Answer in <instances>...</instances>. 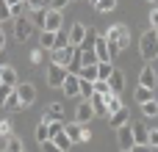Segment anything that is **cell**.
Here are the masks:
<instances>
[{
  "mask_svg": "<svg viewBox=\"0 0 158 152\" xmlns=\"http://www.w3.org/2000/svg\"><path fill=\"white\" fill-rule=\"evenodd\" d=\"M67 3H69V0H50V3H47V8H50V11H64V8H67Z\"/></svg>",
  "mask_w": 158,
  "mask_h": 152,
  "instance_id": "cell-36",
  "label": "cell"
},
{
  "mask_svg": "<svg viewBox=\"0 0 158 152\" xmlns=\"http://www.w3.org/2000/svg\"><path fill=\"white\" fill-rule=\"evenodd\" d=\"M11 94V86H0V105L6 102V97Z\"/></svg>",
  "mask_w": 158,
  "mask_h": 152,
  "instance_id": "cell-42",
  "label": "cell"
},
{
  "mask_svg": "<svg viewBox=\"0 0 158 152\" xmlns=\"http://www.w3.org/2000/svg\"><path fill=\"white\" fill-rule=\"evenodd\" d=\"M133 97H136V102L142 105V102H147V100H153V97H156V91H153V89H144V86H139Z\"/></svg>",
  "mask_w": 158,
  "mask_h": 152,
  "instance_id": "cell-25",
  "label": "cell"
},
{
  "mask_svg": "<svg viewBox=\"0 0 158 152\" xmlns=\"http://www.w3.org/2000/svg\"><path fill=\"white\" fill-rule=\"evenodd\" d=\"M39 42H42V47H44V50H53L56 33H50V30H42V39H39Z\"/></svg>",
  "mask_w": 158,
  "mask_h": 152,
  "instance_id": "cell-31",
  "label": "cell"
},
{
  "mask_svg": "<svg viewBox=\"0 0 158 152\" xmlns=\"http://www.w3.org/2000/svg\"><path fill=\"white\" fill-rule=\"evenodd\" d=\"M128 119H131V116H128V108H119V111H114V114L108 116V122H111V127H114V130L125 127V125H128Z\"/></svg>",
  "mask_w": 158,
  "mask_h": 152,
  "instance_id": "cell-17",
  "label": "cell"
},
{
  "mask_svg": "<svg viewBox=\"0 0 158 152\" xmlns=\"http://www.w3.org/2000/svg\"><path fill=\"white\" fill-rule=\"evenodd\" d=\"M147 147H158V130H150L147 133Z\"/></svg>",
  "mask_w": 158,
  "mask_h": 152,
  "instance_id": "cell-38",
  "label": "cell"
},
{
  "mask_svg": "<svg viewBox=\"0 0 158 152\" xmlns=\"http://www.w3.org/2000/svg\"><path fill=\"white\" fill-rule=\"evenodd\" d=\"M3 47H6V33H3V28H0V53H3Z\"/></svg>",
  "mask_w": 158,
  "mask_h": 152,
  "instance_id": "cell-44",
  "label": "cell"
},
{
  "mask_svg": "<svg viewBox=\"0 0 158 152\" xmlns=\"http://www.w3.org/2000/svg\"><path fill=\"white\" fill-rule=\"evenodd\" d=\"M128 152H150V147H147V144H133Z\"/></svg>",
  "mask_w": 158,
  "mask_h": 152,
  "instance_id": "cell-43",
  "label": "cell"
},
{
  "mask_svg": "<svg viewBox=\"0 0 158 152\" xmlns=\"http://www.w3.org/2000/svg\"><path fill=\"white\" fill-rule=\"evenodd\" d=\"M108 44H114L119 53L125 50V47H131V30H128V25H114V28H108V33L103 36Z\"/></svg>",
  "mask_w": 158,
  "mask_h": 152,
  "instance_id": "cell-1",
  "label": "cell"
},
{
  "mask_svg": "<svg viewBox=\"0 0 158 152\" xmlns=\"http://www.w3.org/2000/svg\"><path fill=\"white\" fill-rule=\"evenodd\" d=\"M131 130H133V144H147V133H150V127H144V125H131Z\"/></svg>",
  "mask_w": 158,
  "mask_h": 152,
  "instance_id": "cell-23",
  "label": "cell"
},
{
  "mask_svg": "<svg viewBox=\"0 0 158 152\" xmlns=\"http://www.w3.org/2000/svg\"><path fill=\"white\" fill-rule=\"evenodd\" d=\"M114 6H117V0H94V8H97L100 14H106V11H114Z\"/></svg>",
  "mask_w": 158,
  "mask_h": 152,
  "instance_id": "cell-30",
  "label": "cell"
},
{
  "mask_svg": "<svg viewBox=\"0 0 158 152\" xmlns=\"http://www.w3.org/2000/svg\"><path fill=\"white\" fill-rule=\"evenodd\" d=\"M0 86H3V83H0Z\"/></svg>",
  "mask_w": 158,
  "mask_h": 152,
  "instance_id": "cell-45",
  "label": "cell"
},
{
  "mask_svg": "<svg viewBox=\"0 0 158 152\" xmlns=\"http://www.w3.org/2000/svg\"><path fill=\"white\" fill-rule=\"evenodd\" d=\"M0 83L14 89V86L19 83V80H17V69H14V66H3V69H0Z\"/></svg>",
  "mask_w": 158,
  "mask_h": 152,
  "instance_id": "cell-18",
  "label": "cell"
},
{
  "mask_svg": "<svg viewBox=\"0 0 158 152\" xmlns=\"http://www.w3.org/2000/svg\"><path fill=\"white\" fill-rule=\"evenodd\" d=\"M97 39H100V36H97V30H94V28H86V33H83V42H81V50H92Z\"/></svg>",
  "mask_w": 158,
  "mask_h": 152,
  "instance_id": "cell-21",
  "label": "cell"
},
{
  "mask_svg": "<svg viewBox=\"0 0 158 152\" xmlns=\"http://www.w3.org/2000/svg\"><path fill=\"white\" fill-rule=\"evenodd\" d=\"M44 78H47V86L61 89V83H64V78H67V69H64V66H58V64H50Z\"/></svg>",
  "mask_w": 158,
  "mask_h": 152,
  "instance_id": "cell-4",
  "label": "cell"
},
{
  "mask_svg": "<svg viewBox=\"0 0 158 152\" xmlns=\"http://www.w3.org/2000/svg\"><path fill=\"white\" fill-rule=\"evenodd\" d=\"M89 105H92L94 116H108V111H106V97H103V94H92V97H89Z\"/></svg>",
  "mask_w": 158,
  "mask_h": 152,
  "instance_id": "cell-16",
  "label": "cell"
},
{
  "mask_svg": "<svg viewBox=\"0 0 158 152\" xmlns=\"http://www.w3.org/2000/svg\"><path fill=\"white\" fill-rule=\"evenodd\" d=\"M75 50H78V47H72V44H69V47H61V50H53V64L67 66V64H69V58L75 55Z\"/></svg>",
  "mask_w": 158,
  "mask_h": 152,
  "instance_id": "cell-11",
  "label": "cell"
},
{
  "mask_svg": "<svg viewBox=\"0 0 158 152\" xmlns=\"http://www.w3.org/2000/svg\"><path fill=\"white\" fill-rule=\"evenodd\" d=\"M42 122H44V125H50V122H64V105H61V102L47 105V111H44Z\"/></svg>",
  "mask_w": 158,
  "mask_h": 152,
  "instance_id": "cell-8",
  "label": "cell"
},
{
  "mask_svg": "<svg viewBox=\"0 0 158 152\" xmlns=\"http://www.w3.org/2000/svg\"><path fill=\"white\" fill-rule=\"evenodd\" d=\"M3 105H6V108H8L11 114H17V111H22V102H19V97L14 94V89H11V94L6 97V102H3Z\"/></svg>",
  "mask_w": 158,
  "mask_h": 152,
  "instance_id": "cell-24",
  "label": "cell"
},
{
  "mask_svg": "<svg viewBox=\"0 0 158 152\" xmlns=\"http://www.w3.org/2000/svg\"><path fill=\"white\" fill-rule=\"evenodd\" d=\"M42 152H61V150H58L53 141H42Z\"/></svg>",
  "mask_w": 158,
  "mask_h": 152,
  "instance_id": "cell-40",
  "label": "cell"
},
{
  "mask_svg": "<svg viewBox=\"0 0 158 152\" xmlns=\"http://www.w3.org/2000/svg\"><path fill=\"white\" fill-rule=\"evenodd\" d=\"M92 50H94V55H97V64H108V61H111V44H108L106 39H97ZM111 64H114V61H111Z\"/></svg>",
  "mask_w": 158,
  "mask_h": 152,
  "instance_id": "cell-7",
  "label": "cell"
},
{
  "mask_svg": "<svg viewBox=\"0 0 158 152\" xmlns=\"http://www.w3.org/2000/svg\"><path fill=\"white\" fill-rule=\"evenodd\" d=\"M139 50H142L144 61H156V58H158V36H156V30H147V33L142 36Z\"/></svg>",
  "mask_w": 158,
  "mask_h": 152,
  "instance_id": "cell-2",
  "label": "cell"
},
{
  "mask_svg": "<svg viewBox=\"0 0 158 152\" xmlns=\"http://www.w3.org/2000/svg\"><path fill=\"white\" fill-rule=\"evenodd\" d=\"M47 138H50V136H47V125L39 122V127H36V141L42 144V141H47Z\"/></svg>",
  "mask_w": 158,
  "mask_h": 152,
  "instance_id": "cell-34",
  "label": "cell"
},
{
  "mask_svg": "<svg viewBox=\"0 0 158 152\" xmlns=\"http://www.w3.org/2000/svg\"><path fill=\"white\" fill-rule=\"evenodd\" d=\"M139 86H144V89H153V91H156L158 78H156V69H153V66H144V69H142V75H139Z\"/></svg>",
  "mask_w": 158,
  "mask_h": 152,
  "instance_id": "cell-14",
  "label": "cell"
},
{
  "mask_svg": "<svg viewBox=\"0 0 158 152\" xmlns=\"http://www.w3.org/2000/svg\"><path fill=\"white\" fill-rule=\"evenodd\" d=\"M92 3H94V0H92Z\"/></svg>",
  "mask_w": 158,
  "mask_h": 152,
  "instance_id": "cell-46",
  "label": "cell"
},
{
  "mask_svg": "<svg viewBox=\"0 0 158 152\" xmlns=\"http://www.w3.org/2000/svg\"><path fill=\"white\" fill-rule=\"evenodd\" d=\"M117 141H119V150L128 152L133 147V130H131V125H125V127H119V133H117Z\"/></svg>",
  "mask_w": 158,
  "mask_h": 152,
  "instance_id": "cell-13",
  "label": "cell"
},
{
  "mask_svg": "<svg viewBox=\"0 0 158 152\" xmlns=\"http://www.w3.org/2000/svg\"><path fill=\"white\" fill-rule=\"evenodd\" d=\"M106 83H108L111 94H122V89H125V75H122L119 69H114V72L106 78Z\"/></svg>",
  "mask_w": 158,
  "mask_h": 152,
  "instance_id": "cell-10",
  "label": "cell"
},
{
  "mask_svg": "<svg viewBox=\"0 0 158 152\" xmlns=\"http://www.w3.org/2000/svg\"><path fill=\"white\" fill-rule=\"evenodd\" d=\"M92 89H94V94H103V97H106V94H111V89H108V83H106V80H94V83H92Z\"/></svg>",
  "mask_w": 158,
  "mask_h": 152,
  "instance_id": "cell-33",
  "label": "cell"
},
{
  "mask_svg": "<svg viewBox=\"0 0 158 152\" xmlns=\"http://www.w3.org/2000/svg\"><path fill=\"white\" fill-rule=\"evenodd\" d=\"M94 64H97L94 50H81V66H94Z\"/></svg>",
  "mask_w": 158,
  "mask_h": 152,
  "instance_id": "cell-27",
  "label": "cell"
},
{
  "mask_svg": "<svg viewBox=\"0 0 158 152\" xmlns=\"http://www.w3.org/2000/svg\"><path fill=\"white\" fill-rule=\"evenodd\" d=\"M0 28H3V25H0Z\"/></svg>",
  "mask_w": 158,
  "mask_h": 152,
  "instance_id": "cell-47",
  "label": "cell"
},
{
  "mask_svg": "<svg viewBox=\"0 0 158 152\" xmlns=\"http://www.w3.org/2000/svg\"><path fill=\"white\" fill-rule=\"evenodd\" d=\"M83 33H86V25H81V22H75L72 28H69V44L72 47H81V42H83Z\"/></svg>",
  "mask_w": 158,
  "mask_h": 152,
  "instance_id": "cell-15",
  "label": "cell"
},
{
  "mask_svg": "<svg viewBox=\"0 0 158 152\" xmlns=\"http://www.w3.org/2000/svg\"><path fill=\"white\" fill-rule=\"evenodd\" d=\"M14 94L19 97L22 108H28V105L36 100V86H33V83H17V86H14Z\"/></svg>",
  "mask_w": 158,
  "mask_h": 152,
  "instance_id": "cell-3",
  "label": "cell"
},
{
  "mask_svg": "<svg viewBox=\"0 0 158 152\" xmlns=\"http://www.w3.org/2000/svg\"><path fill=\"white\" fill-rule=\"evenodd\" d=\"M0 19H11V8L6 6V0H0Z\"/></svg>",
  "mask_w": 158,
  "mask_h": 152,
  "instance_id": "cell-37",
  "label": "cell"
},
{
  "mask_svg": "<svg viewBox=\"0 0 158 152\" xmlns=\"http://www.w3.org/2000/svg\"><path fill=\"white\" fill-rule=\"evenodd\" d=\"M61 47H69V39H67V33H56V42H53V50H61Z\"/></svg>",
  "mask_w": 158,
  "mask_h": 152,
  "instance_id": "cell-32",
  "label": "cell"
},
{
  "mask_svg": "<svg viewBox=\"0 0 158 152\" xmlns=\"http://www.w3.org/2000/svg\"><path fill=\"white\" fill-rule=\"evenodd\" d=\"M119 108H125L122 100H119V94H106V111H108V116H111L114 111H119Z\"/></svg>",
  "mask_w": 158,
  "mask_h": 152,
  "instance_id": "cell-22",
  "label": "cell"
},
{
  "mask_svg": "<svg viewBox=\"0 0 158 152\" xmlns=\"http://www.w3.org/2000/svg\"><path fill=\"white\" fill-rule=\"evenodd\" d=\"M11 136V125L8 122H0V138H8Z\"/></svg>",
  "mask_w": 158,
  "mask_h": 152,
  "instance_id": "cell-39",
  "label": "cell"
},
{
  "mask_svg": "<svg viewBox=\"0 0 158 152\" xmlns=\"http://www.w3.org/2000/svg\"><path fill=\"white\" fill-rule=\"evenodd\" d=\"M64 133H67V138H69L72 144H81V141H86V138H89V133H86V130H83V125H78V122L64 125Z\"/></svg>",
  "mask_w": 158,
  "mask_h": 152,
  "instance_id": "cell-6",
  "label": "cell"
},
{
  "mask_svg": "<svg viewBox=\"0 0 158 152\" xmlns=\"http://www.w3.org/2000/svg\"><path fill=\"white\" fill-rule=\"evenodd\" d=\"M47 141H53V144H56V147H58L61 152H69V147H72V141L67 138V133H64V130H58V133H53V136H50Z\"/></svg>",
  "mask_w": 158,
  "mask_h": 152,
  "instance_id": "cell-19",
  "label": "cell"
},
{
  "mask_svg": "<svg viewBox=\"0 0 158 152\" xmlns=\"http://www.w3.org/2000/svg\"><path fill=\"white\" fill-rule=\"evenodd\" d=\"M47 3H50V0H25V6H28V8H33V11L47 8Z\"/></svg>",
  "mask_w": 158,
  "mask_h": 152,
  "instance_id": "cell-35",
  "label": "cell"
},
{
  "mask_svg": "<svg viewBox=\"0 0 158 152\" xmlns=\"http://www.w3.org/2000/svg\"><path fill=\"white\" fill-rule=\"evenodd\" d=\"M142 114L144 116H158V100H147V102H142Z\"/></svg>",
  "mask_w": 158,
  "mask_h": 152,
  "instance_id": "cell-26",
  "label": "cell"
},
{
  "mask_svg": "<svg viewBox=\"0 0 158 152\" xmlns=\"http://www.w3.org/2000/svg\"><path fill=\"white\" fill-rule=\"evenodd\" d=\"M150 25H153L150 30H158V8H153V11H150Z\"/></svg>",
  "mask_w": 158,
  "mask_h": 152,
  "instance_id": "cell-41",
  "label": "cell"
},
{
  "mask_svg": "<svg viewBox=\"0 0 158 152\" xmlns=\"http://www.w3.org/2000/svg\"><path fill=\"white\" fill-rule=\"evenodd\" d=\"M61 89H64L67 97H78V75H67L64 83H61Z\"/></svg>",
  "mask_w": 158,
  "mask_h": 152,
  "instance_id": "cell-20",
  "label": "cell"
},
{
  "mask_svg": "<svg viewBox=\"0 0 158 152\" xmlns=\"http://www.w3.org/2000/svg\"><path fill=\"white\" fill-rule=\"evenodd\" d=\"M3 152H22V141L17 138V136H8L6 138V150Z\"/></svg>",
  "mask_w": 158,
  "mask_h": 152,
  "instance_id": "cell-28",
  "label": "cell"
},
{
  "mask_svg": "<svg viewBox=\"0 0 158 152\" xmlns=\"http://www.w3.org/2000/svg\"><path fill=\"white\" fill-rule=\"evenodd\" d=\"M42 28L50 30V33H58L61 30V11H44V19H42Z\"/></svg>",
  "mask_w": 158,
  "mask_h": 152,
  "instance_id": "cell-5",
  "label": "cell"
},
{
  "mask_svg": "<svg viewBox=\"0 0 158 152\" xmlns=\"http://www.w3.org/2000/svg\"><path fill=\"white\" fill-rule=\"evenodd\" d=\"M111 72H114V64H111V61H108V64H97V80H106Z\"/></svg>",
  "mask_w": 158,
  "mask_h": 152,
  "instance_id": "cell-29",
  "label": "cell"
},
{
  "mask_svg": "<svg viewBox=\"0 0 158 152\" xmlns=\"http://www.w3.org/2000/svg\"><path fill=\"white\" fill-rule=\"evenodd\" d=\"M92 116H94V111H92L89 100H83V102L75 108V122H78V125H86V122H92Z\"/></svg>",
  "mask_w": 158,
  "mask_h": 152,
  "instance_id": "cell-12",
  "label": "cell"
},
{
  "mask_svg": "<svg viewBox=\"0 0 158 152\" xmlns=\"http://www.w3.org/2000/svg\"><path fill=\"white\" fill-rule=\"evenodd\" d=\"M31 33H33V22H28V19H17V22H14V36H17L19 42H28Z\"/></svg>",
  "mask_w": 158,
  "mask_h": 152,
  "instance_id": "cell-9",
  "label": "cell"
}]
</instances>
